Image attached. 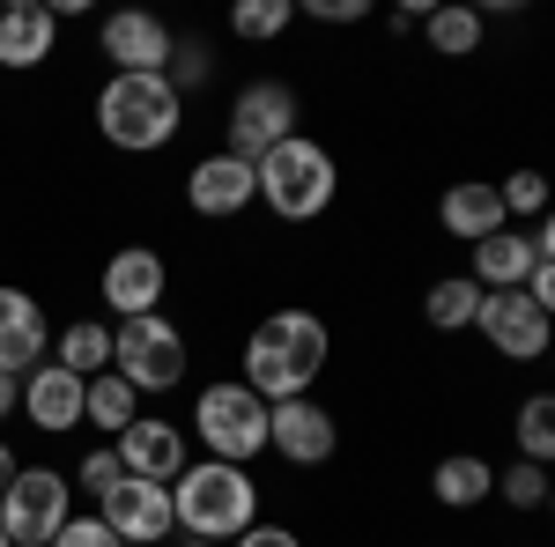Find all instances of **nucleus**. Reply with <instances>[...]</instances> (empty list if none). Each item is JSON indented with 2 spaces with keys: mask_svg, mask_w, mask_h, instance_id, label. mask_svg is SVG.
Listing matches in <instances>:
<instances>
[{
  "mask_svg": "<svg viewBox=\"0 0 555 547\" xmlns=\"http://www.w3.org/2000/svg\"><path fill=\"white\" fill-rule=\"evenodd\" d=\"M23 415L38 421L44 437H60V429H82V421H89V378L60 370V363L44 355L38 370L23 378Z\"/></svg>",
  "mask_w": 555,
  "mask_h": 547,
  "instance_id": "nucleus-15",
  "label": "nucleus"
},
{
  "mask_svg": "<svg viewBox=\"0 0 555 547\" xmlns=\"http://www.w3.org/2000/svg\"><path fill=\"white\" fill-rule=\"evenodd\" d=\"M267 400H259L245 378H222V385H201V400H193V437L208 444V459H230L245 466L267 452Z\"/></svg>",
  "mask_w": 555,
  "mask_h": 547,
  "instance_id": "nucleus-5",
  "label": "nucleus"
},
{
  "mask_svg": "<svg viewBox=\"0 0 555 547\" xmlns=\"http://www.w3.org/2000/svg\"><path fill=\"white\" fill-rule=\"evenodd\" d=\"M481 282L474 274H444V282H429V296H423V318L437 326V334H460V326H474L481 318Z\"/></svg>",
  "mask_w": 555,
  "mask_h": 547,
  "instance_id": "nucleus-22",
  "label": "nucleus"
},
{
  "mask_svg": "<svg viewBox=\"0 0 555 547\" xmlns=\"http://www.w3.org/2000/svg\"><path fill=\"white\" fill-rule=\"evenodd\" d=\"M67 518H75V481L60 466H23L0 496V533L15 547H52Z\"/></svg>",
  "mask_w": 555,
  "mask_h": 547,
  "instance_id": "nucleus-6",
  "label": "nucleus"
},
{
  "mask_svg": "<svg viewBox=\"0 0 555 547\" xmlns=\"http://www.w3.org/2000/svg\"><path fill=\"white\" fill-rule=\"evenodd\" d=\"M548 510H555V473H548Z\"/></svg>",
  "mask_w": 555,
  "mask_h": 547,
  "instance_id": "nucleus-40",
  "label": "nucleus"
},
{
  "mask_svg": "<svg viewBox=\"0 0 555 547\" xmlns=\"http://www.w3.org/2000/svg\"><path fill=\"white\" fill-rule=\"evenodd\" d=\"M289 23H297V0H237V8H230V30H237L245 44L282 38Z\"/></svg>",
  "mask_w": 555,
  "mask_h": 547,
  "instance_id": "nucleus-27",
  "label": "nucleus"
},
{
  "mask_svg": "<svg viewBox=\"0 0 555 547\" xmlns=\"http://www.w3.org/2000/svg\"><path fill=\"white\" fill-rule=\"evenodd\" d=\"M533 266H541V252H533L526 230H496V237L474 245V282H481V289H526Z\"/></svg>",
  "mask_w": 555,
  "mask_h": 547,
  "instance_id": "nucleus-20",
  "label": "nucleus"
},
{
  "mask_svg": "<svg viewBox=\"0 0 555 547\" xmlns=\"http://www.w3.org/2000/svg\"><path fill=\"white\" fill-rule=\"evenodd\" d=\"M52 348V326H44L38 296L30 289H0V370L8 378H30Z\"/></svg>",
  "mask_w": 555,
  "mask_h": 547,
  "instance_id": "nucleus-16",
  "label": "nucleus"
},
{
  "mask_svg": "<svg viewBox=\"0 0 555 547\" xmlns=\"http://www.w3.org/2000/svg\"><path fill=\"white\" fill-rule=\"evenodd\" d=\"M319 370H326V318L319 311H274L245 340V385H253L267 407L311 400Z\"/></svg>",
  "mask_w": 555,
  "mask_h": 547,
  "instance_id": "nucleus-1",
  "label": "nucleus"
},
{
  "mask_svg": "<svg viewBox=\"0 0 555 547\" xmlns=\"http://www.w3.org/2000/svg\"><path fill=\"white\" fill-rule=\"evenodd\" d=\"M96 518H104V525H112L127 547H156V541L178 525L171 489H164V481H141V473H127V481H119V489L96 504Z\"/></svg>",
  "mask_w": 555,
  "mask_h": 547,
  "instance_id": "nucleus-10",
  "label": "nucleus"
},
{
  "mask_svg": "<svg viewBox=\"0 0 555 547\" xmlns=\"http://www.w3.org/2000/svg\"><path fill=\"white\" fill-rule=\"evenodd\" d=\"M208 67H215V60H208V44H201V38H178V44H171V67H164V75H171V89L185 96V89H201V82H208Z\"/></svg>",
  "mask_w": 555,
  "mask_h": 547,
  "instance_id": "nucleus-31",
  "label": "nucleus"
},
{
  "mask_svg": "<svg viewBox=\"0 0 555 547\" xmlns=\"http://www.w3.org/2000/svg\"><path fill=\"white\" fill-rule=\"evenodd\" d=\"M423 30L444 60H467V52H481V30H489V23H481V8H429Z\"/></svg>",
  "mask_w": 555,
  "mask_h": 547,
  "instance_id": "nucleus-26",
  "label": "nucleus"
},
{
  "mask_svg": "<svg viewBox=\"0 0 555 547\" xmlns=\"http://www.w3.org/2000/svg\"><path fill=\"white\" fill-rule=\"evenodd\" d=\"M474 326H481V340H489L504 363H533V355H548V348H555V318L526 289H489Z\"/></svg>",
  "mask_w": 555,
  "mask_h": 547,
  "instance_id": "nucleus-9",
  "label": "nucleus"
},
{
  "mask_svg": "<svg viewBox=\"0 0 555 547\" xmlns=\"http://www.w3.org/2000/svg\"><path fill=\"white\" fill-rule=\"evenodd\" d=\"M185 200L208 222H230V214H245L259 200V170L245 156H230V148H215V156H201V164L185 170Z\"/></svg>",
  "mask_w": 555,
  "mask_h": 547,
  "instance_id": "nucleus-11",
  "label": "nucleus"
},
{
  "mask_svg": "<svg viewBox=\"0 0 555 547\" xmlns=\"http://www.w3.org/2000/svg\"><path fill=\"white\" fill-rule=\"evenodd\" d=\"M171 510H178V525H185L193 541L230 547L237 533L259 525V481L230 459H193L171 481Z\"/></svg>",
  "mask_w": 555,
  "mask_h": 547,
  "instance_id": "nucleus-2",
  "label": "nucleus"
},
{
  "mask_svg": "<svg viewBox=\"0 0 555 547\" xmlns=\"http://www.w3.org/2000/svg\"><path fill=\"white\" fill-rule=\"evenodd\" d=\"M178 547H215V541H178Z\"/></svg>",
  "mask_w": 555,
  "mask_h": 547,
  "instance_id": "nucleus-39",
  "label": "nucleus"
},
{
  "mask_svg": "<svg viewBox=\"0 0 555 547\" xmlns=\"http://www.w3.org/2000/svg\"><path fill=\"white\" fill-rule=\"evenodd\" d=\"M185 334H178L164 311H149V318H119L112 326V370L133 385V392H171L185 378Z\"/></svg>",
  "mask_w": 555,
  "mask_h": 547,
  "instance_id": "nucleus-7",
  "label": "nucleus"
},
{
  "mask_svg": "<svg viewBox=\"0 0 555 547\" xmlns=\"http://www.w3.org/2000/svg\"><path fill=\"white\" fill-rule=\"evenodd\" d=\"M496 496L512 510H548V466H533V459L496 466Z\"/></svg>",
  "mask_w": 555,
  "mask_h": 547,
  "instance_id": "nucleus-28",
  "label": "nucleus"
},
{
  "mask_svg": "<svg viewBox=\"0 0 555 547\" xmlns=\"http://www.w3.org/2000/svg\"><path fill=\"white\" fill-rule=\"evenodd\" d=\"M267 452H282L289 466H326L341 452V429H334V415L319 400H282L267 415Z\"/></svg>",
  "mask_w": 555,
  "mask_h": 547,
  "instance_id": "nucleus-13",
  "label": "nucleus"
},
{
  "mask_svg": "<svg viewBox=\"0 0 555 547\" xmlns=\"http://www.w3.org/2000/svg\"><path fill=\"white\" fill-rule=\"evenodd\" d=\"M429 489H437V504H444V510H474V504L496 496V466L481 459V452H452V459H437Z\"/></svg>",
  "mask_w": 555,
  "mask_h": 547,
  "instance_id": "nucleus-21",
  "label": "nucleus"
},
{
  "mask_svg": "<svg viewBox=\"0 0 555 547\" xmlns=\"http://www.w3.org/2000/svg\"><path fill=\"white\" fill-rule=\"evenodd\" d=\"M60 370H75V378H104L112 370V326L104 318H75L67 334H60V355H52Z\"/></svg>",
  "mask_w": 555,
  "mask_h": 547,
  "instance_id": "nucleus-24",
  "label": "nucleus"
},
{
  "mask_svg": "<svg viewBox=\"0 0 555 547\" xmlns=\"http://www.w3.org/2000/svg\"><path fill=\"white\" fill-rule=\"evenodd\" d=\"M496 200H504V214H548L555 208V193H548L541 170H512V178L496 185Z\"/></svg>",
  "mask_w": 555,
  "mask_h": 547,
  "instance_id": "nucleus-29",
  "label": "nucleus"
},
{
  "mask_svg": "<svg viewBox=\"0 0 555 547\" xmlns=\"http://www.w3.org/2000/svg\"><path fill=\"white\" fill-rule=\"evenodd\" d=\"M133 421H141V392H133L119 370H104V378H89V429H104L112 444L127 437Z\"/></svg>",
  "mask_w": 555,
  "mask_h": 547,
  "instance_id": "nucleus-23",
  "label": "nucleus"
},
{
  "mask_svg": "<svg viewBox=\"0 0 555 547\" xmlns=\"http://www.w3.org/2000/svg\"><path fill=\"white\" fill-rule=\"evenodd\" d=\"M237 547H304L289 525H253V533H237Z\"/></svg>",
  "mask_w": 555,
  "mask_h": 547,
  "instance_id": "nucleus-34",
  "label": "nucleus"
},
{
  "mask_svg": "<svg viewBox=\"0 0 555 547\" xmlns=\"http://www.w3.org/2000/svg\"><path fill=\"white\" fill-rule=\"evenodd\" d=\"M526 296H533V303H541V311L555 318V266H548V259L533 266V282H526Z\"/></svg>",
  "mask_w": 555,
  "mask_h": 547,
  "instance_id": "nucleus-35",
  "label": "nucleus"
},
{
  "mask_svg": "<svg viewBox=\"0 0 555 547\" xmlns=\"http://www.w3.org/2000/svg\"><path fill=\"white\" fill-rule=\"evenodd\" d=\"M75 481H82L89 496H96V504H104V496H112V489H119V481H127V459H119V444H96V452H89V459L75 466Z\"/></svg>",
  "mask_w": 555,
  "mask_h": 547,
  "instance_id": "nucleus-30",
  "label": "nucleus"
},
{
  "mask_svg": "<svg viewBox=\"0 0 555 547\" xmlns=\"http://www.w3.org/2000/svg\"><path fill=\"white\" fill-rule=\"evenodd\" d=\"M119 459H127V473H141V481H164V489H171L178 473L193 466V452H185V429H178V421L141 415L127 437H119Z\"/></svg>",
  "mask_w": 555,
  "mask_h": 547,
  "instance_id": "nucleus-17",
  "label": "nucleus"
},
{
  "mask_svg": "<svg viewBox=\"0 0 555 547\" xmlns=\"http://www.w3.org/2000/svg\"><path fill=\"white\" fill-rule=\"evenodd\" d=\"M15 473H23V466H15V452L0 444V496H8V481H15Z\"/></svg>",
  "mask_w": 555,
  "mask_h": 547,
  "instance_id": "nucleus-38",
  "label": "nucleus"
},
{
  "mask_svg": "<svg viewBox=\"0 0 555 547\" xmlns=\"http://www.w3.org/2000/svg\"><path fill=\"white\" fill-rule=\"evenodd\" d=\"M52 38H60V15H52L44 0L0 8V67H8V75H30L38 60H52Z\"/></svg>",
  "mask_w": 555,
  "mask_h": 547,
  "instance_id": "nucleus-18",
  "label": "nucleus"
},
{
  "mask_svg": "<svg viewBox=\"0 0 555 547\" xmlns=\"http://www.w3.org/2000/svg\"><path fill=\"white\" fill-rule=\"evenodd\" d=\"M512 437H518V459L555 466V392H533V400H518Z\"/></svg>",
  "mask_w": 555,
  "mask_h": 547,
  "instance_id": "nucleus-25",
  "label": "nucleus"
},
{
  "mask_svg": "<svg viewBox=\"0 0 555 547\" xmlns=\"http://www.w3.org/2000/svg\"><path fill=\"white\" fill-rule=\"evenodd\" d=\"M52 547H127V541H119V533H112V525H104V518L89 510V518H67Z\"/></svg>",
  "mask_w": 555,
  "mask_h": 547,
  "instance_id": "nucleus-32",
  "label": "nucleus"
},
{
  "mask_svg": "<svg viewBox=\"0 0 555 547\" xmlns=\"http://www.w3.org/2000/svg\"><path fill=\"white\" fill-rule=\"evenodd\" d=\"M178 127H185V104H178L171 75H112L96 89V133L127 156H156Z\"/></svg>",
  "mask_w": 555,
  "mask_h": 547,
  "instance_id": "nucleus-3",
  "label": "nucleus"
},
{
  "mask_svg": "<svg viewBox=\"0 0 555 547\" xmlns=\"http://www.w3.org/2000/svg\"><path fill=\"white\" fill-rule=\"evenodd\" d=\"M548 363H555V348H548Z\"/></svg>",
  "mask_w": 555,
  "mask_h": 547,
  "instance_id": "nucleus-42",
  "label": "nucleus"
},
{
  "mask_svg": "<svg viewBox=\"0 0 555 547\" xmlns=\"http://www.w3.org/2000/svg\"><path fill=\"white\" fill-rule=\"evenodd\" d=\"M533 252H541V259H548V266H555V208L541 214V230H533Z\"/></svg>",
  "mask_w": 555,
  "mask_h": 547,
  "instance_id": "nucleus-37",
  "label": "nucleus"
},
{
  "mask_svg": "<svg viewBox=\"0 0 555 547\" xmlns=\"http://www.w3.org/2000/svg\"><path fill=\"white\" fill-rule=\"evenodd\" d=\"M222 148L230 156H245V164H259V156H274L282 141H297V89L274 82V75H259V82L237 89V104H230V119H222Z\"/></svg>",
  "mask_w": 555,
  "mask_h": 547,
  "instance_id": "nucleus-8",
  "label": "nucleus"
},
{
  "mask_svg": "<svg viewBox=\"0 0 555 547\" xmlns=\"http://www.w3.org/2000/svg\"><path fill=\"white\" fill-rule=\"evenodd\" d=\"M363 8L371 0H304V15H319V23H363Z\"/></svg>",
  "mask_w": 555,
  "mask_h": 547,
  "instance_id": "nucleus-33",
  "label": "nucleus"
},
{
  "mask_svg": "<svg viewBox=\"0 0 555 547\" xmlns=\"http://www.w3.org/2000/svg\"><path fill=\"white\" fill-rule=\"evenodd\" d=\"M96 44H104V60H112V75H164L171 67V30L156 23V15H141V8H127V15H104L96 23Z\"/></svg>",
  "mask_w": 555,
  "mask_h": 547,
  "instance_id": "nucleus-12",
  "label": "nucleus"
},
{
  "mask_svg": "<svg viewBox=\"0 0 555 547\" xmlns=\"http://www.w3.org/2000/svg\"><path fill=\"white\" fill-rule=\"evenodd\" d=\"M0 547H15V541H8V533H0Z\"/></svg>",
  "mask_w": 555,
  "mask_h": 547,
  "instance_id": "nucleus-41",
  "label": "nucleus"
},
{
  "mask_svg": "<svg viewBox=\"0 0 555 547\" xmlns=\"http://www.w3.org/2000/svg\"><path fill=\"white\" fill-rule=\"evenodd\" d=\"M259 200H267V208L282 214V222H311V214H326L334 208V185H341V178H334V156H326V148H319V141H282V148H274V156H259Z\"/></svg>",
  "mask_w": 555,
  "mask_h": 547,
  "instance_id": "nucleus-4",
  "label": "nucleus"
},
{
  "mask_svg": "<svg viewBox=\"0 0 555 547\" xmlns=\"http://www.w3.org/2000/svg\"><path fill=\"white\" fill-rule=\"evenodd\" d=\"M437 222H444V237H460V245H481V237L512 230V214H504V200H496V185H481V178L452 185V193L437 200Z\"/></svg>",
  "mask_w": 555,
  "mask_h": 547,
  "instance_id": "nucleus-19",
  "label": "nucleus"
},
{
  "mask_svg": "<svg viewBox=\"0 0 555 547\" xmlns=\"http://www.w3.org/2000/svg\"><path fill=\"white\" fill-rule=\"evenodd\" d=\"M8 415H23V378L0 370V421H8Z\"/></svg>",
  "mask_w": 555,
  "mask_h": 547,
  "instance_id": "nucleus-36",
  "label": "nucleus"
},
{
  "mask_svg": "<svg viewBox=\"0 0 555 547\" xmlns=\"http://www.w3.org/2000/svg\"><path fill=\"white\" fill-rule=\"evenodd\" d=\"M164 252H149V245H127V252L104 259V282H96V296L119 311V318H149L156 303H164Z\"/></svg>",
  "mask_w": 555,
  "mask_h": 547,
  "instance_id": "nucleus-14",
  "label": "nucleus"
}]
</instances>
